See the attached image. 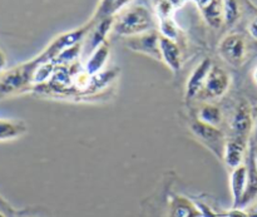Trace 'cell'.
Masks as SVG:
<instances>
[{
    "mask_svg": "<svg viewBox=\"0 0 257 217\" xmlns=\"http://www.w3.org/2000/svg\"><path fill=\"white\" fill-rule=\"evenodd\" d=\"M155 19L150 10L143 5L125 8L115 17L113 32L120 37L131 38L155 30Z\"/></svg>",
    "mask_w": 257,
    "mask_h": 217,
    "instance_id": "6da1fadb",
    "label": "cell"
},
{
    "mask_svg": "<svg viewBox=\"0 0 257 217\" xmlns=\"http://www.w3.org/2000/svg\"><path fill=\"white\" fill-rule=\"evenodd\" d=\"M38 60L33 59L24 64L17 65L9 70H5L0 75V99L19 94L33 85V74L38 67Z\"/></svg>",
    "mask_w": 257,
    "mask_h": 217,
    "instance_id": "7a4b0ae2",
    "label": "cell"
},
{
    "mask_svg": "<svg viewBox=\"0 0 257 217\" xmlns=\"http://www.w3.org/2000/svg\"><path fill=\"white\" fill-rule=\"evenodd\" d=\"M93 24H94V22H90L88 23L87 25H83V27L78 28V29L72 30V32H67L64 33V34L55 38V39L48 45L47 49H45L42 54L38 55V62H53L63 50L68 49V48L73 47V45L75 44H79V43L84 39L85 35L88 34V32H89L90 28L93 27Z\"/></svg>",
    "mask_w": 257,
    "mask_h": 217,
    "instance_id": "3957f363",
    "label": "cell"
},
{
    "mask_svg": "<svg viewBox=\"0 0 257 217\" xmlns=\"http://www.w3.org/2000/svg\"><path fill=\"white\" fill-rule=\"evenodd\" d=\"M191 131L195 133L197 138H200L203 145L207 146L211 152L215 153L218 158L223 157V150H225V136L218 130V127L206 125L201 121L196 120L191 123Z\"/></svg>",
    "mask_w": 257,
    "mask_h": 217,
    "instance_id": "277c9868",
    "label": "cell"
},
{
    "mask_svg": "<svg viewBox=\"0 0 257 217\" xmlns=\"http://www.w3.org/2000/svg\"><path fill=\"white\" fill-rule=\"evenodd\" d=\"M221 58L232 67H240L246 59V42L242 35L228 34L218 45Z\"/></svg>",
    "mask_w": 257,
    "mask_h": 217,
    "instance_id": "5b68a950",
    "label": "cell"
},
{
    "mask_svg": "<svg viewBox=\"0 0 257 217\" xmlns=\"http://www.w3.org/2000/svg\"><path fill=\"white\" fill-rule=\"evenodd\" d=\"M231 84V77L223 68L213 64L211 68L208 77L203 85L202 92L198 97H202L205 99H216L221 98L226 94Z\"/></svg>",
    "mask_w": 257,
    "mask_h": 217,
    "instance_id": "8992f818",
    "label": "cell"
},
{
    "mask_svg": "<svg viewBox=\"0 0 257 217\" xmlns=\"http://www.w3.org/2000/svg\"><path fill=\"white\" fill-rule=\"evenodd\" d=\"M161 34L156 30L145 33V34L136 35L127 38V47L136 53H142L156 60H162L160 48Z\"/></svg>",
    "mask_w": 257,
    "mask_h": 217,
    "instance_id": "52a82bcc",
    "label": "cell"
},
{
    "mask_svg": "<svg viewBox=\"0 0 257 217\" xmlns=\"http://www.w3.org/2000/svg\"><path fill=\"white\" fill-rule=\"evenodd\" d=\"M212 65V60H211L210 58H205V59L193 69V72L191 73V75L188 77L187 84H186V99H193V98H197L198 95H200Z\"/></svg>",
    "mask_w": 257,
    "mask_h": 217,
    "instance_id": "ba28073f",
    "label": "cell"
},
{
    "mask_svg": "<svg viewBox=\"0 0 257 217\" xmlns=\"http://www.w3.org/2000/svg\"><path fill=\"white\" fill-rule=\"evenodd\" d=\"M252 126L253 120L250 105L246 102H242L241 104H238L233 113L232 120H231V130H232L235 137L246 140V137L250 135L251 130H252Z\"/></svg>",
    "mask_w": 257,
    "mask_h": 217,
    "instance_id": "9c48e42d",
    "label": "cell"
},
{
    "mask_svg": "<svg viewBox=\"0 0 257 217\" xmlns=\"http://www.w3.org/2000/svg\"><path fill=\"white\" fill-rule=\"evenodd\" d=\"M197 5L198 10L202 14L210 27L218 29L225 23L223 18V0H191Z\"/></svg>",
    "mask_w": 257,
    "mask_h": 217,
    "instance_id": "30bf717a",
    "label": "cell"
},
{
    "mask_svg": "<svg viewBox=\"0 0 257 217\" xmlns=\"http://www.w3.org/2000/svg\"><path fill=\"white\" fill-rule=\"evenodd\" d=\"M246 152V140L242 138L233 137L227 140L225 143V150H223L222 160L227 165V167L235 168L240 167L243 162Z\"/></svg>",
    "mask_w": 257,
    "mask_h": 217,
    "instance_id": "8fae6325",
    "label": "cell"
},
{
    "mask_svg": "<svg viewBox=\"0 0 257 217\" xmlns=\"http://www.w3.org/2000/svg\"><path fill=\"white\" fill-rule=\"evenodd\" d=\"M160 48L161 55H162V62H165L166 65L173 73L180 72L181 68H182V54H181V49L175 40L161 37Z\"/></svg>",
    "mask_w": 257,
    "mask_h": 217,
    "instance_id": "7c38bea8",
    "label": "cell"
},
{
    "mask_svg": "<svg viewBox=\"0 0 257 217\" xmlns=\"http://www.w3.org/2000/svg\"><path fill=\"white\" fill-rule=\"evenodd\" d=\"M248 180V170L246 166L241 165L240 167L232 170L231 173V192H232V206L238 208L242 203L243 195L246 192Z\"/></svg>",
    "mask_w": 257,
    "mask_h": 217,
    "instance_id": "4fadbf2b",
    "label": "cell"
},
{
    "mask_svg": "<svg viewBox=\"0 0 257 217\" xmlns=\"http://www.w3.org/2000/svg\"><path fill=\"white\" fill-rule=\"evenodd\" d=\"M110 55V47L109 43L104 42L103 44H100L99 47L95 48L94 50L90 54L89 59H88L87 64H85V72L93 77V75H97L98 73H100L104 68V65L107 64L108 58Z\"/></svg>",
    "mask_w": 257,
    "mask_h": 217,
    "instance_id": "5bb4252c",
    "label": "cell"
},
{
    "mask_svg": "<svg viewBox=\"0 0 257 217\" xmlns=\"http://www.w3.org/2000/svg\"><path fill=\"white\" fill-rule=\"evenodd\" d=\"M170 217H202V213L187 197L175 196L170 202Z\"/></svg>",
    "mask_w": 257,
    "mask_h": 217,
    "instance_id": "9a60e30c",
    "label": "cell"
},
{
    "mask_svg": "<svg viewBox=\"0 0 257 217\" xmlns=\"http://www.w3.org/2000/svg\"><path fill=\"white\" fill-rule=\"evenodd\" d=\"M28 132V127L22 121L3 120L0 118V142L14 141L23 137Z\"/></svg>",
    "mask_w": 257,
    "mask_h": 217,
    "instance_id": "2e32d148",
    "label": "cell"
},
{
    "mask_svg": "<svg viewBox=\"0 0 257 217\" xmlns=\"http://www.w3.org/2000/svg\"><path fill=\"white\" fill-rule=\"evenodd\" d=\"M114 15H109V17H105L103 19L98 20L97 25H95L94 30L92 33V37H90V50H94L95 48L99 47L100 44H103L104 42H107L108 33L110 30H113V25H114Z\"/></svg>",
    "mask_w": 257,
    "mask_h": 217,
    "instance_id": "e0dca14e",
    "label": "cell"
},
{
    "mask_svg": "<svg viewBox=\"0 0 257 217\" xmlns=\"http://www.w3.org/2000/svg\"><path fill=\"white\" fill-rule=\"evenodd\" d=\"M222 111L217 105L211 104V103H205L202 107L198 110V121L206 123V125L218 127L222 122Z\"/></svg>",
    "mask_w": 257,
    "mask_h": 217,
    "instance_id": "ac0fdd59",
    "label": "cell"
},
{
    "mask_svg": "<svg viewBox=\"0 0 257 217\" xmlns=\"http://www.w3.org/2000/svg\"><path fill=\"white\" fill-rule=\"evenodd\" d=\"M35 59H37V58H35ZM55 67H57V65H55L54 62L39 63L37 69H35L34 74H33V80H32L33 85H43L45 84V83L49 82L53 73H54Z\"/></svg>",
    "mask_w": 257,
    "mask_h": 217,
    "instance_id": "d6986e66",
    "label": "cell"
},
{
    "mask_svg": "<svg viewBox=\"0 0 257 217\" xmlns=\"http://www.w3.org/2000/svg\"><path fill=\"white\" fill-rule=\"evenodd\" d=\"M257 195V167L255 163V158H253V153L251 156L250 162V170H248V180H247V187H246V192L243 195L242 203L241 206L247 205L251 200Z\"/></svg>",
    "mask_w": 257,
    "mask_h": 217,
    "instance_id": "ffe728a7",
    "label": "cell"
},
{
    "mask_svg": "<svg viewBox=\"0 0 257 217\" xmlns=\"http://www.w3.org/2000/svg\"><path fill=\"white\" fill-rule=\"evenodd\" d=\"M70 82H72V72L64 65H59V67H55L54 73H53L50 82H48V84L52 88L55 87L57 89H59V88L69 85Z\"/></svg>",
    "mask_w": 257,
    "mask_h": 217,
    "instance_id": "44dd1931",
    "label": "cell"
},
{
    "mask_svg": "<svg viewBox=\"0 0 257 217\" xmlns=\"http://www.w3.org/2000/svg\"><path fill=\"white\" fill-rule=\"evenodd\" d=\"M160 34L161 37H165L171 40H177L178 35H180V30H178L177 24L175 23L173 18H165V19H160Z\"/></svg>",
    "mask_w": 257,
    "mask_h": 217,
    "instance_id": "7402d4cb",
    "label": "cell"
},
{
    "mask_svg": "<svg viewBox=\"0 0 257 217\" xmlns=\"http://www.w3.org/2000/svg\"><path fill=\"white\" fill-rule=\"evenodd\" d=\"M241 10L237 0H223V18L227 25H232L240 18Z\"/></svg>",
    "mask_w": 257,
    "mask_h": 217,
    "instance_id": "603a6c76",
    "label": "cell"
},
{
    "mask_svg": "<svg viewBox=\"0 0 257 217\" xmlns=\"http://www.w3.org/2000/svg\"><path fill=\"white\" fill-rule=\"evenodd\" d=\"M80 50H82V44H75L73 47L68 48V49L63 50L57 58H55L53 62L55 63V65H65V64H72L74 60H77V58L79 57Z\"/></svg>",
    "mask_w": 257,
    "mask_h": 217,
    "instance_id": "cb8c5ba5",
    "label": "cell"
},
{
    "mask_svg": "<svg viewBox=\"0 0 257 217\" xmlns=\"http://www.w3.org/2000/svg\"><path fill=\"white\" fill-rule=\"evenodd\" d=\"M115 0H100L99 7H98L97 12H95L94 17H93L92 22H98V20L103 19L105 17H109L112 15L113 5H114Z\"/></svg>",
    "mask_w": 257,
    "mask_h": 217,
    "instance_id": "d4e9b609",
    "label": "cell"
},
{
    "mask_svg": "<svg viewBox=\"0 0 257 217\" xmlns=\"http://www.w3.org/2000/svg\"><path fill=\"white\" fill-rule=\"evenodd\" d=\"M132 0H115L114 5H113V10H112V15H115L117 13H119L120 10L124 9Z\"/></svg>",
    "mask_w": 257,
    "mask_h": 217,
    "instance_id": "484cf974",
    "label": "cell"
},
{
    "mask_svg": "<svg viewBox=\"0 0 257 217\" xmlns=\"http://www.w3.org/2000/svg\"><path fill=\"white\" fill-rule=\"evenodd\" d=\"M198 207H200L201 210V213H202V217H217L215 212H213L212 210H211L208 206H206L205 203H200L198 205Z\"/></svg>",
    "mask_w": 257,
    "mask_h": 217,
    "instance_id": "4316f807",
    "label": "cell"
},
{
    "mask_svg": "<svg viewBox=\"0 0 257 217\" xmlns=\"http://www.w3.org/2000/svg\"><path fill=\"white\" fill-rule=\"evenodd\" d=\"M227 217H248V213L245 212V211L240 210V208H232L231 211H228L226 213Z\"/></svg>",
    "mask_w": 257,
    "mask_h": 217,
    "instance_id": "83f0119b",
    "label": "cell"
},
{
    "mask_svg": "<svg viewBox=\"0 0 257 217\" xmlns=\"http://www.w3.org/2000/svg\"><path fill=\"white\" fill-rule=\"evenodd\" d=\"M7 55L5 53L0 49V75L5 72V68H7Z\"/></svg>",
    "mask_w": 257,
    "mask_h": 217,
    "instance_id": "f1b7e54d",
    "label": "cell"
},
{
    "mask_svg": "<svg viewBox=\"0 0 257 217\" xmlns=\"http://www.w3.org/2000/svg\"><path fill=\"white\" fill-rule=\"evenodd\" d=\"M248 32H250V34L252 35L255 39H257V17L250 23V25H248Z\"/></svg>",
    "mask_w": 257,
    "mask_h": 217,
    "instance_id": "f546056e",
    "label": "cell"
},
{
    "mask_svg": "<svg viewBox=\"0 0 257 217\" xmlns=\"http://www.w3.org/2000/svg\"><path fill=\"white\" fill-rule=\"evenodd\" d=\"M170 2L172 3L173 8L177 10V9H180V8H182L183 5H185V3L188 2V0H170Z\"/></svg>",
    "mask_w": 257,
    "mask_h": 217,
    "instance_id": "4dcf8cb0",
    "label": "cell"
},
{
    "mask_svg": "<svg viewBox=\"0 0 257 217\" xmlns=\"http://www.w3.org/2000/svg\"><path fill=\"white\" fill-rule=\"evenodd\" d=\"M248 217H257V205L253 206L252 208H251V211H248Z\"/></svg>",
    "mask_w": 257,
    "mask_h": 217,
    "instance_id": "1f68e13d",
    "label": "cell"
},
{
    "mask_svg": "<svg viewBox=\"0 0 257 217\" xmlns=\"http://www.w3.org/2000/svg\"><path fill=\"white\" fill-rule=\"evenodd\" d=\"M253 80H255V83L257 84V67L255 68V70H253Z\"/></svg>",
    "mask_w": 257,
    "mask_h": 217,
    "instance_id": "d6a6232c",
    "label": "cell"
},
{
    "mask_svg": "<svg viewBox=\"0 0 257 217\" xmlns=\"http://www.w3.org/2000/svg\"><path fill=\"white\" fill-rule=\"evenodd\" d=\"M255 138L257 141V118H256V122H255Z\"/></svg>",
    "mask_w": 257,
    "mask_h": 217,
    "instance_id": "836d02e7",
    "label": "cell"
},
{
    "mask_svg": "<svg viewBox=\"0 0 257 217\" xmlns=\"http://www.w3.org/2000/svg\"><path fill=\"white\" fill-rule=\"evenodd\" d=\"M162 2H166V0H153V5L158 4V3H162Z\"/></svg>",
    "mask_w": 257,
    "mask_h": 217,
    "instance_id": "e575fe53",
    "label": "cell"
},
{
    "mask_svg": "<svg viewBox=\"0 0 257 217\" xmlns=\"http://www.w3.org/2000/svg\"><path fill=\"white\" fill-rule=\"evenodd\" d=\"M253 158H255V163H256V167H257V150H256V152L253 153Z\"/></svg>",
    "mask_w": 257,
    "mask_h": 217,
    "instance_id": "d590c367",
    "label": "cell"
},
{
    "mask_svg": "<svg viewBox=\"0 0 257 217\" xmlns=\"http://www.w3.org/2000/svg\"><path fill=\"white\" fill-rule=\"evenodd\" d=\"M0 217H7V216H5L3 212H0Z\"/></svg>",
    "mask_w": 257,
    "mask_h": 217,
    "instance_id": "8d00e7d4",
    "label": "cell"
}]
</instances>
